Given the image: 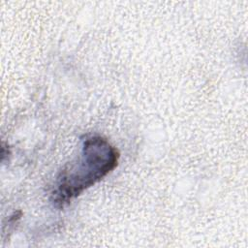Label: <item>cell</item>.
Masks as SVG:
<instances>
[{
	"label": "cell",
	"instance_id": "1",
	"mask_svg": "<svg viewBox=\"0 0 248 248\" xmlns=\"http://www.w3.org/2000/svg\"><path fill=\"white\" fill-rule=\"evenodd\" d=\"M118 160V150L107 139L101 136L86 138L78 157L57 175L51 192L52 202L58 207L65 206L113 170Z\"/></svg>",
	"mask_w": 248,
	"mask_h": 248
}]
</instances>
